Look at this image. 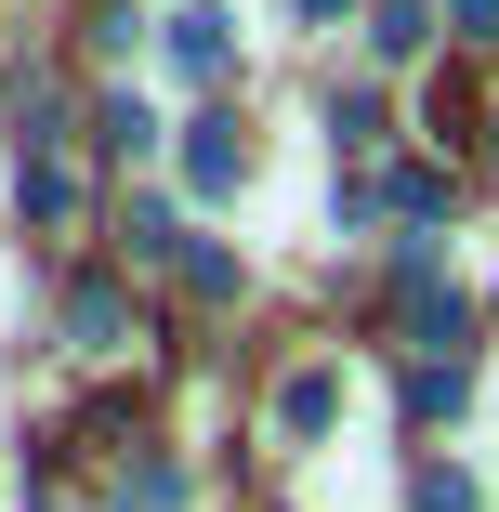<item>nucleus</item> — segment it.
I'll return each mask as SVG.
<instances>
[{
    "mask_svg": "<svg viewBox=\"0 0 499 512\" xmlns=\"http://www.w3.org/2000/svg\"><path fill=\"white\" fill-rule=\"evenodd\" d=\"M303 14H316V27H329V14H355V0H303Z\"/></svg>",
    "mask_w": 499,
    "mask_h": 512,
    "instance_id": "nucleus-9",
    "label": "nucleus"
},
{
    "mask_svg": "<svg viewBox=\"0 0 499 512\" xmlns=\"http://www.w3.org/2000/svg\"><path fill=\"white\" fill-rule=\"evenodd\" d=\"M237 171H250V158H237V119H197V132H184V184H197V197H224Z\"/></svg>",
    "mask_w": 499,
    "mask_h": 512,
    "instance_id": "nucleus-2",
    "label": "nucleus"
},
{
    "mask_svg": "<svg viewBox=\"0 0 499 512\" xmlns=\"http://www.w3.org/2000/svg\"><path fill=\"white\" fill-rule=\"evenodd\" d=\"M119 329H132V302H119L106 276H79V289H66V342H79V355H119Z\"/></svg>",
    "mask_w": 499,
    "mask_h": 512,
    "instance_id": "nucleus-1",
    "label": "nucleus"
},
{
    "mask_svg": "<svg viewBox=\"0 0 499 512\" xmlns=\"http://www.w3.org/2000/svg\"><path fill=\"white\" fill-rule=\"evenodd\" d=\"M92 132H106V145H119V158H145V145H158V119H145V106H132V92H119V106H106V119H92Z\"/></svg>",
    "mask_w": 499,
    "mask_h": 512,
    "instance_id": "nucleus-7",
    "label": "nucleus"
},
{
    "mask_svg": "<svg viewBox=\"0 0 499 512\" xmlns=\"http://www.w3.org/2000/svg\"><path fill=\"white\" fill-rule=\"evenodd\" d=\"M171 66H184V79H224V14H211V0L171 14Z\"/></svg>",
    "mask_w": 499,
    "mask_h": 512,
    "instance_id": "nucleus-3",
    "label": "nucleus"
},
{
    "mask_svg": "<svg viewBox=\"0 0 499 512\" xmlns=\"http://www.w3.org/2000/svg\"><path fill=\"white\" fill-rule=\"evenodd\" d=\"M27 224H79V171L66 158H27Z\"/></svg>",
    "mask_w": 499,
    "mask_h": 512,
    "instance_id": "nucleus-4",
    "label": "nucleus"
},
{
    "mask_svg": "<svg viewBox=\"0 0 499 512\" xmlns=\"http://www.w3.org/2000/svg\"><path fill=\"white\" fill-rule=\"evenodd\" d=\"M329 407H342V381H329V368H303V381L276 394V421H289V434H329Z\"/></svg>",
    "mask_w": 499,
    "mask_h": 512,
    "instance_id": "nucleus-5",
    "label": "nucleus"
},
{
    "mask_svg": "<svg viewBox=\"0 0 499 512\" xmlns=\"http://www.w3.org/2000/svg\"><path fill=\"white\" fill-rule=\"evenodd\" d=\"M368 40H381V53H421V40H434V14H421V0H381Z\"/></svg>",
    "mask_w": 499,
    "mask_h": 512,
    "instance_id": "nucleus-6",
    "label": "nucleus"
},
{
    "mask_svg": "<svg viewBox=\"0 0 499 512\" xmlns=\"http://www.w3.org/2000/svg\"><path fill=\"white\" fill-rule=\"evenodd\" d=\"M421 512H473V486L460 473H421Z\"/></svg>",
    "mask_w": 499,
    "mask_h": 512,
    "instance_id": "nucleus-8",
    "label": "nucleus"
}]
</instances>
